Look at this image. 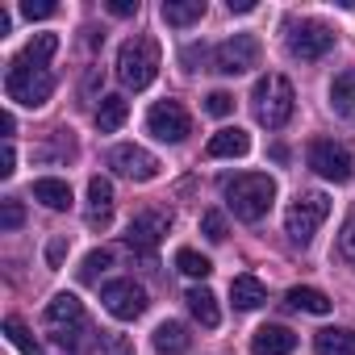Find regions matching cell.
Instances as JSON below:
<instances>
[{
	"label": "cell",
	"mask_w": 355,
	"mask_h": 355,
	"mask_svg": "<svg viewBox=\"0 0 355 355\" xmlns=\"http://www.w3.org/2000/svg\"><path fill=\"white\" fill-rule=\"evenodd\" d=\"M42 326H46V334H51L63 351L88 355V347H92V326H88L84 301H80L76 293L51 297V305H46V313H42Z\"/></svg>",
	"instance_id": "obj_1"
},
{
	"label": "cell",
	"mask_w": 355,
	"mask_h": 355,
	"mask_svg": "<svg viewBox=\"0 0 355 355\" xmlns=\"http://www.w3.org/2000/svg\"><path fill=\"white\" fill-rule=\"evenodd\" d=\"M288 305L293 309H305V313H330L334 309V301L322 293V288H309V284H297V288H288Z\"/></svg>",
	"instance_id": "obj_24"
},
{
	"label": "cell",
	"mask_w": 355,
	"mask_h": 355,
	"mask_svg": "<svg viewBox=\"0 0 355 355\" xmlns=\"http://www.w3.org/2000/svg\"><path fill=\"white\" fill-rule=\"evenodd\" d=\"M313 347H318V355H355V334L351 330H318Z\"/></svg>",
	"instance_id": "obj_26"
},
{
	"label": "cell",
	"mask_w": 355,
	"mask_h": 355,
	"mask_svg": "<svg viewBox=\"0 0 355 355\" xmlns=\"http://www.w3.org/2000/svg\"><path fill=\"white\" fill-rule=\"evenodd\" d=\"M55 13H59V5H51V0H26V5H21V17L26 21H46Z\"/></svg>",
	"instance_id": "obj_32"
},
{
	"label": "cell",
	"mask_w": 355,
	"mask_h": 355,
	"mask_svg": "<svg viewBox=\"0 0 355 355\" xmlns=\"http://www.w3.org/2000/svg\"><path fill=\"white\" fill-rule=\"evenodd\" d=\"M334 51V30L318 17H305V21H293L288 26V55L301 59V63H318Z\"/></svg>",
	"instance_id": "obj_8"
},
{
	"label": "cell",
	"mask_w": 355,
	"mask_h": 355,
	"mask_svg": "<svg viewBox=\"0 0 355 355\" xmlns=\"http://www.w3.org/2000/svg\"><path fill=\"white\" fill-rule=\"evenodd\" d=\"M113 17H134L138 13V0H109V5H105Z\"/></svg>",
	"instance_id": "obj_37"
},
{
	"label": "cell",
	"mask_w": 355,
	"mask_h": 355,
	"mask_svg": "<svg viewBox=\"0 0 355 355\" xmlns=\"http://www.w3.org/2000/svg\"><path fill=\"white\" fill-rule=\"evenodd\" d=\"M330 109H334L338 117L355 121V67L334 76V84H330Z\"/></svg>",
	"instance_id": "obj_19"
},
{
	"label": "cell",
	"mask_w": 355,
	"mask_h": 355,
	"mask_svg": "<svg viewBox=\"0 0 355 355\" xmlns=\"http://www.w3.org/2000/svg\"><path fill=\"white\" fill-rule=\"evenodd\" d=\"M13 171H17V150H13V142H5V146H0V175L9 180Z\"/></svg>",
	"instance_id": "obj_36"
},
{
	"label": "cell",
	"mask_w": 355,
	"mask_h": 355,
	"mask_svg": "<svg viewBox=\"0 0 355 355\" xmlns=\"http://www.w3.org/2000/svg\"><path fill=\"white\" fill-rule=\"evenodd\" d=\"M51 92H55V76L46 67L26 63V59H13L9 63V71H5V96L9 101H17L26 109H38V105L51 101Z\"/></svg>",
	"instance_id": "obj_5"
},
{
	"label": "cell",
	"mask_w": 355,
	"mask_h": 355,
	"mask_svg": "<svg viewBox=\"0 0 355 355\" xmlns=\"http://www.w3.org/2000/svg\"><path fill=\"white\" fill-rule=\"evenodd\" d=\"M0 134H5V142H13V134H17V121H13V113H0Z\"/></svg>",
	"instance_id": "obj_38"
},
{
	"label": "cell",
	"mask_w": 355,
	"mask_h": 355,
	"mask_svg": "<svg viewBox=\"0 0 355 355\" xmlns=\"http://www.w3.org/2000/svg\"><path fill=\"white\" fill-rule=\"evenodd\" d=\"M34 201H42L46 209L63 214L71 205V184L67 180H55V175H42V180H34Z\"/></svg>",
	"instance_id": "obj_21"
},
{
	"label": "cell",
	"mask_w": 355,
	"mask_h": 355,
	"mask_svg": "<svg viewBox=\"0 0 355 355\" xmlns=\"http://www.w3.org/2000/svg\"><path fill=\"white\" fill-rule=\"evenodd\" d=\"M125 117H130V101L125 96H117V92L101 96V105H96V130L101 134H117L125 125Z\"/></svg>",
	"instance_id": "obj_18"
},
{
	"label": "cell",
	"mask_w": 355,
	"mask_h": 355,
	"mask_svg": "<svg viewBox=\"0 0 355 355\" xmlns=\"http://www.w3.org/2000/svg\"><path fill=\"white\" fill-rule=\"evenodd\" d=\"M251 109H255V121L268 125V130H284L293 121V109H297V92L284 76H263L255 80V92H251Z\"/></svg>",
	"instance_id": "obj_3"
},
{
	"label": "cell",
	"mask_w": 355,
	"mask_h": 355,
	"mask_svg": "<svg viewBox=\"0 0 355 355\" xmlns=\"http://www.w3.org/2000/svg\"><path fill=\"white\" fill-rule=\"evenodd\" d=\"M251 351L255 355H288V351H297V334L288 326H259L251 338Z\"/></svg>",
	"instance_id": "obj_16"
},
{
	"label": "cell",
	"mask_w": 355,
	"mask_h": 355,
	"mask_svg": "<svg viewBox=\"0 0 355 355\" xmlns=\"http://www.w3.org/2000/svg\"><path fill=\"white\" fill-rule=\"evenodd\" d=\"M84 222L92 230H109L113 222V184L105 175H92L88 180V209H84Z\"/></svg>",
	"instance_id": "obj_14"
},
{
	"label": "cell",
	"mask_w": 355,
	"mask_h": 355,
	"mask_svg": "<svg viewBox=\"0 0 355 355\" xmlns=\"http://www.w3.org/2000/svg\"><path fill=\"white\" fill-rule=\"evenodd\" d=\"M259 55H263V46H259L255 34H234L222 46H214V71H222V76H247L251 67H259Z\"/></svg>",
	"instance_id": "obj_9"
},
{
	"label": "cell",
	"mask_w": 355,
	"mask_h": 355,
	"mask_svg": "<svg viewBox=\"0 0 355 355\" xmlns=\"http://www.w3.org/2000/svg\"><path fill=\"white\" fill-rule=\"evenodd\" d=\"M109 263H113V255H109V251H92V255L84 259V268H80V280H84V284H96V276H101Z\"/></svg>",
	"instance_id": "obj_30"
},
{
	"label": "cell",
	"mask_w": 355,
	"mask_h": 355,
	"mask_svg": "<svg viewBox=\"0 0 355 355\" xmlns=\"http://www.w3.org/2000/svg\"><path fill=\"white\" fill-rule=\"evenodd\" d=\"M155 76H159V42L146 38V34L121 42V51H117V80L125 88H134V92H142V88L155 84Z\"/></svg>",
	"instance_id": "obj_4"
},
{
	"label": "cell",
	"mask_w": 355,
	"mask_h": 355,
	"mask_svg": "<svg viewBox=\"0 0 355 355\" xmlns=\"http://www.w3.org/2000/svg\"><path fill=\"white\" fill-rule=\"evenodd\" d=\"M230 301H234V309H259L268 301V288L255 276H234L230 280Z\"/></svg>",
	"instance_id": "obj_22"
},
{
	"label": "cell",
	"mask_w": 355,
	"mask_h": 355,
	"mask_svg": "<svg viewBox=\"0 0 355 355\" xmlns=\"http://www.w3.org/2000/svg\"><path fill=\"white\" fill-rule=\"evenodd\" d=\"M309 167L322 175V180L330 184H347L351 175H355V150L347 142H334V138H313L309 150H305Z\"/></svg>",
	"instance_id": "obj_7"
},
{
	"label": "cell",
	"mask_w": 355,
	"mask_h": 355,
	"mask_svg": "<svg viewBox=\"0 0 355 355\" xmlns=\"http://www.w3.org/2000/svg\"><path fill=\"white\" fill-rule=\"evenodd\" d=\"M146 130L159 142H184L193 134V117L180 101H155L150 113H146Z\"/></svg>",
	"instance_id": "obj_11"
},
{
	"label": "cell",
	"mask_w": 355,
	"mask_h": 355,
	"mask_svg": "<svg viewBox=\"0 0 355 355\" xmlns=\"http://www.w3.org/2000/svg\"><path fill=\"white\" fill-rule=\"evenodd\" d=\"M21 222H26V205L17 197L0 201V230H21Z\"/></svg>",
	"instance_id": "obj_29"
},
{
	"label": "cell",
	"mask_w": 355,
	"mask_h": 355,
	"mask_svg": "<svg viewBox=\"0 0 355 355\" xmlns=\"http://www.w3.org/2000/svg\"><path fill=\"white\" fill-rule=\"evenodd\" d=\"M247 150H251V134L239 130V125H226V130L209 134V142H205V155L209 159H243Z\"/></svg>",
	"instance_id": "obj_15"
},
{
	"label": "cell",
	"mask_w": 355,
	"mask_h": 355,
	"mask_svg": "<svg viewBox=\"0 0 355 355\" xmlns=\"http://www.w3.org/2000/svg\"><path fill=\"white\" fill-rule=\"evenodd\" d=\"M101 301H105V309L117 318V322H134V318H142L146 313V288L134 280V276H121V280H109L105 288H101Z\"/></svg>",
	"instance_id": "obj_10"
},
{
	"label": "cell",
	"mask_w": 355,
	"mask_h": 355,
	"mask_svg": "<svg viewBox=\"0 0 355 355\" xmlns=\"http://www.w3.org/2000/svg\"><path fill=\"white\" fill-rule=\"evenodd\" d=\"M5 338L21 351V355H42V343H38V334L21 322V318H5Z\"/></svg>",
	"instance_id": "obj_25"
},
{
	"label": "cell",
	"mask_w": 355,
	"mask_h": 355,
	"mask_svg": "<svg viewBox=\"0 0 355 355\" xmlns=\"http://www.w3.org/2000/svg\"><path fill=\"white\" fill-rule=\"evenodd\" d=\"M330 218V197L326 193H301L293 205H288V214H284V230H288V239L297 243V247H309L313 243V234H318V226Z\"/></svg>",
	"instance_id": "obj_6"
},
{
	"label": "cell",
	"mask_w": 355,
	"mask_h": 355,
	"mask_svg": "<svg viewBox=\"0 0 355 355\" xmlns=\"http://www.w3.org/2000/svg\"><path fill=\"white\" fill-rule=\"evenodd\" d=\"M175 268H180L184 276H193V280H205V276L214 272V263H209L201 251H193V247H180V251H175Z\"/></svg>",
	"instance_id": "obj_28"
},
{
	"label": "cell",
	"mask_w": 355,
	"mask_h": 355,
	"mask_svg": "<svg viewBox=\"0 0 355 355\" xmlns=\"http://www.w3.org/2000/svg\"><path fill=\"white\" fill-rule=\"evenodd\" d=\"M184 301H189V313H193V318H197V322H201L205 330H214V326L222 322L218 297H214V293H209L205 284H201V288H189V297H184Z\"/></svg>",
	"instance_id": "obj_23"
},
{
	"label": "cell",
	"mask_w": 355,
	"mask_h": 355,
	"mask_svg": "<svg viewBox=\"0 0 355 355\" xmlns=\"http://www.w3.org/2000/svg\"><path fill=\"white\" fill-rule=\"evenodd\" d=\"M205 109H209L214 117H230V113H234V96H230V92H209V96H205Z\"/></svg>",
	"instance_id": "obj_33"
},
{
	"label": "cell",
	"mask_w": 355,
	"mask_h": 355,
	"mask_svg": "<svg viewBox=\"0 0 355 355\" xmlns=\"http://www.w3.org/2000/svg\"><path fill=\"white\" fill-rule=\"evenodd\" d=\"M59 51V38L55 34H34L26 46H21V55L17 59H26V63H38V67H46V59Z\"/></svg>",
	"instance_id": "obj_27"
},
{
	"label": "cell",
	"mask_w": 355,
	"mask_h": 355,
	"mask_svg": "<svg viewBox=\"0 0 355 355\" xmlns=\"http://www.w3.org/2000/svg\"><path fill=\"white\" fill-rule=\"evenodd\" d=\"M109 167H113L117 175H125V180H134V184H146V180H155V175H159V159H155L150 150L134 146V142L113 146V150H109Z\"/></svg>",
	"instance_id": "obj_12"
},
{
	"label": "cell",
	"mask_w": 355,
	"mask_h": 355,
	"mask_svg": "<svg viewBox=\"0 0 355 355\" xmlns=\"http://www.w3.org/2000/svg\"><path fill=\"white\" fill-rule=\"evenodd\" d=\"M205 17V0H163V21L175 30H189Z\"/></svg>",
	"instance_id": "obj_20"
},
{
	"label": "cell",
	"mask_w": 355,
	"mask_h": 355,
	"mask_svg": "<svg viewBox=\"0 0 355 355\" xmlns=\"http://www.w3.org/2000/svg\"><path fill=\"white\" fill-rule=\"evenodd\" d=\"M167 230H171V214H163V209H146V214H138V218L130 222L125 247H130V251H146V255H150Z\"/></svg>",
	"instance_id": "obj_13"
},
{
	"label": "cell",
	"mask_w": 355,
	"mask_h": 355,
	"mask_svg": "<svg viewBox=\"0 0 355 355\" xmlns=\"http://www.w3.org/2000/svg\"><path fill=\"white\" fill-rule=\"evenodd\" d=\"M150 343H155V355H189L193 334L180 322H159L155 334H150Z\"/></svg>",
	"instance_id": "obj_17"
},
{
	"label": "cell",
	"mask_w": 355,
	"mask_h": 355,
	"mask_svg": "<svg viewBox=\"0 0 355 355\" xmlns=\"http://www.w3.org/2000/svg\"><path fill=\"white\" fill-rule=\"evenodd\" d=\"M338 247H343V259H347V263H355V218L343 226V239H338Z\"/></svg>",
	"instance_id": "obj_35"
},
{
	"label": "cell",
	"mask_w": 355,
	"mask_h": 355,
	"mask_svg": "<svg viewBox=\"0 0 355 355\" xmlns=\"http://www.w3.org/2000/svg\"><path fill=\"white\" fill-rule=\"evenodd\" d=\"M201 230H205L209 243H226V218H222L218 209H205V214H201Z\"/></svg>",
	"instance_id": "obj_31"
},
{
	"label": "cell",
	"mask_w": 355,
	"mask_h": 355,
	"mask_svg": "<svg viewBox=\"0 0 355 355\" xmlns=\"http://www.w3.org/2000/svg\"><path fill=\"white\" fill-rule=\"evenodd\" d=\"M230 13H255V0H230Z\"/></svg>",
	"instance_id": "obj_39"
},
{
	"label": "cell",
	"mask_w": 355,
	"mask_h": 355,
	"mask_svg": "<svg viewBox=\"0 0 355 355\" xmlns=\"http://www.w3.org/2000/svg\"><path fill=\"white\" fill-rule=\"evenodd\" d=\"M67 247H71V239H67V234L51 239V247H46V263H51V268H59V263H63V255H67Z\"/></svg>",
	"instance_id": "obj_34"
},
{
	"label": "cell",
	"mask_w": 355,
	"mask_h": 355,
	"mask_svg": "<svg viewBox=\"0 0 355 355\" xmlns=\"http://www.w3.org/2000/svg\"><path fill=\"white\" fill-rule=\"evenodd\" d=\"M222 197L239 222H259V218H268V209L276 201V180L263 171H243L222 184Z\"/></svg>",
	"instance_id": "obj_2"
}]
</instances>
